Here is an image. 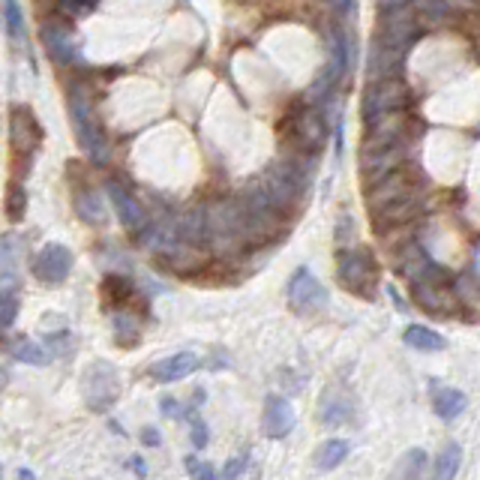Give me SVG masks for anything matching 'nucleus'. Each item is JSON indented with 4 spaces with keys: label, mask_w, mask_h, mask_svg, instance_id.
<instances>
[{
    "label": "nucleus",
    "mask_w": 480,
    "mask_h": 480,
    "mask_svg": "<svg viewBox=\"0 0 480 480\" xmlns=\"http://www.w3.org/2000/svg\"><path fill=\"white\" fill-rule=\"evenodd\" d=\"M60 9L63 13H69V16H81V13H88V0H60Z\"/></svg>",
    "instance_id": "f704fd0d"
},
{
    "label": "nucleus",
    "mask_w": 480,
    "mask_h": 480,
    "mask_svg": "<svg viewBox=\"0 0 480 480\" xmlns=\"http://www.w3.org/2000/svg\"><path fill=\"white\" fill-rule=\"evenodd\" d=\"M294 142L301 151H318V144L325 142V123H322V114L318 112H304L301 121L294 123Z\"/></svg>",
    "instance_id": "6ab92c4d"
},
{
    "label": "nucleus",
    "mask_w": 480,
    "mask_h": 480,
    "mask_svg": "<svg viewBox=\"0 0 480 480\" xmlns=\"http://www.w3.org/2000/svg\"><path fill=\"white\" fill-rule=\"evenodd\" d=\"M112 325H114V336L121 339L123 346H133L138 339V325L133 322L130 313H114Z\"/></svg>",
    "instance_id": "cd10ccee"
},
{
    "label": "nucleus",
    "mask_w": 480,
    "mask_h": 480,
    "mask_svg": "<svg viewBox=\"0 0 480 480\" xmlns=\"http://www.w3.org/2000/svg\"><path fill=\"white\" fill-rule=\"evenodd\" d=\"M334 6L339 9V13H348V9H351V0H334Z\"/></svg>",
    "instance_id": "ea45409f"
},
{
    "label": "nucleus",
    "mask_w": 480,
    "mask_h": 480,
    "mask_svg": "<svg viewBox=\"0 0 480 480\" xmlns=\"http://www.w3.org/2000/svg\"><path fill=\"white\" fill-rule=\"evenodd\" d=\"M16 315H18V301H16V294L9 292V288H4V294H0V325H4V330L13 327Z\"/></svg>",
    "instance_id": "c756f323"
},
{
    "label": "nucleus",
    "mask_w": 480,
    "mask_h": 480,
    "mask_svg": "<svg viewBox=\"0 0 480 480\" xmlns=\"http://www.w3.org/2000/svg\"><path fill=\"white\" fill-rule=\"evenodd\" d=\"M405 130H409V117H405V109L379 114L376 121H369V133L364 138V154L367 151H384V147L402 142Z\"/></svg>",
    "instance_id": "1a4fd4ad"
},
{
    "label": "nucleus",
    "mask_w": 480,
    "mask_h": 480,
    "mask_svg": "<svg viewBox=\"0 0 480 480\" xmlns=\"http://www.w3.org/2000/svg\"><path fill=\"white\" fill-rule=\"evenodd\" d=\"M243 468H247V456H234V460L226 465V472H222V477H238V475H243Z\"/></svg>",
    "instance_id": "c9c22d12"
},
{
    "label": "nucleus",
    "mask_w": 480,
    "mask_h": 480,
    "mask_svg": "<svg viewBox=\"0 0 480 480\" xmlns=\"http://www.w3.org/2000/svg\"><path fill=\"white\" fill-rule=\"evenodd\" d=\"M69 271H72V252L63 247V243H46L34 261L37 280L46 283V285L63 283L69 276Z\"/></svg>",
    "instance_id": "9b49d317"
},
{
    "label": "nucleus",
    "mask_w": 480,
    "mask_h": 480,
    "mask_svg": "<svg viewBox=\"0 0 480 480\" xmlns=\"http://www.w3.org/2000/svg\"><path fill=\"white\" fill-rule=\"evenodd\" d=\"M142 439H144V444H151V447H156V444H159V432L154 430V426H147V430L142 432Z\"/></svg>",
    "instance_id": "4c0bfd02"
},
{
    "label": "nucleus",
    "mask_w": 480,
    "mask_h": 480,
    "mask_svg": "<svg viewBox=\"0 0 480 480\" xmlns=\"http://www.w3.org/2000/svg\"><path fill=\"white\" fill-rule=\"evenodd\" d=\"M397 4H414V0H381V6H397Z\"/></svg>",
    "instance_id": "a19ab883"
},
{
    "label": "nucleus",
    "mask_w": 480,
    "mask_h": 480,
    "mask_svg": "<svg viewBox=\"0 0 480 480\" xmlns=\"http://www.w3.org/2000/svg\"><path fill=\"white\" fill-rule=\"evenodd\" d=\"M348 411H351V405H348V402H334V409H330V405H325L322 421H325L327 426H339V423H346V421H348Z\"/></svg>",
    "instance_id": "7c9ffc66"
},
{
    "label": "nucleus",
    "mask_w": 480,
    "mask_h": 480,
    "mask_svg": "<svg viewBox=\"0 0 480 480\" xmlns=\"http://www.w3.org/2000/svg\"><path fill=\"white\" fill-rule=\"evenodd\" d=\"M9 138L18 147L21 154H34L39 142H42V130L37 123V117L27 109H16L13 112V123H9Z\"/></svg>",
    "instance_id": "4468645a"
},
{
    "label": "nucleus",
    "mask_w": 480,
    "mask_h": 480,
    "mask_svg": "<svg viewBox=\"0 0 480 480\" xmlns=\"http://www.w3.org/2000/svg\"><path fill=\"white\" fill-rule=\"evenodd\" d=\"M288 304H292L297 313L313 315L327 306V288L306 268H297L292 280H288Z\"/></svg>",
    "instance_id": "0eeeda50"
},
{
    "label": "nucleus",
    "mask_w": 480,
    "mask_h": 480,
    "mask_svg": "<svg viewBox=\"0 0 480 480\" xmlns=\"http://www.w3.org/2000/svg\"><path fill=\"white\" fill-rule=\"evenodd\" d=\"M159 409H163L165 418H180V402L172 400V397H163V400H159Z\"/></svg>",
    "instance_id": "e433bc0d"
},
{
    "label": "nucleus",
    "mask_w": 480,
    "mask_h": 480,
    "mask_svg": "<svg viewBox=\"0 0 480 480\" xmlns=\"http://www.w3.org/2000/svg\"><path fill=\"white\" fill-rule=\"evenodd\" d=\"M42 42L46 51L58 63H79V39L72 34V21L67 18H46L42 21Z\"/></svg>",
    "instance_id": "6e6552de"
},
{
    "label": "nucleus",
    "mask_w": 480,
    "mask_h": 480,
    "mask_svg": "<svg viewBox=\"0 0 480 480\" xmlns=\"http://www.w3.org/2000/svg\"><path fill=\"white\" fill-rule=\"evenodd\" d=\"M414 304H418L423 313H432V315H453L460 309V301H456L453 288L442 285V280H421L414 283Z\"/></svg>",
    "instance_id": "9d476101"
},
{
    "label": "nucleus",
    "mask_w": 480,
    "mask_h": 480,
    "mask_svg": "<svg viewBox=\"0 0 480 480\" xmlns=\"http://www.w3.org/2000/svg\"><path fill=\"white\" fill-rule=\"evenodd\" d=\"M133 472H135V475H144V472H147L144 463H142V456H133Z\"/></svg>",
    "instance_id": "58836bf2"
},
{
    "label": "nucleus",
    "mask_w": 480,
    "mask_h": 480,
    "mask_svg": "<svg viewBox=\"0 0 480 480\" xmlns=\"http://www.w3.org/2000/svg\"><path fill=\"white\" fill-rule=\"evenodd\" d=\"M4 210H6V219H13V222H18L21 217H25V210H27V196H25V189L21 187H9L6 189V205H4Z\"/></svg>",
    "instance_id": "c85d7f7f"
},
{
    "label": "nucleus",
    "mask_w": 480,
    "mask_h": 480,
    "mask_svg": "<svg viewBox=\"0 0 480 480\" xmlns=\"http://www.w3.org/2000/svg\"><path fill=\"white\" fill-rule=\"evenodd\" d=\"M208 243L217 255H238L243 250V243H252L240 198H222L210 208Z\"/></svg>",
    "instance_id": "f257e3e1"
},
{
    "label": "nucleus",
    "mask_w": 480,
    "mask_h": 480,
    "mask_svg": "<svg viewBox=\"0 0 480 480\" xmlns=\"http://www.w3.org/2000/svg\"><path fill=\"white\" fill-rule=\"evenodd\" d=\"M4 21H6V34L16 42H25V16H21L18 0H4Z\"/></svg>",
    "instance_id": "bb28decb"
},
{
    "label": "nucleus",
    "mask_w": 480,
    "mask_h": 480,
    "mask_svg": "<svg viewBox=\"0 0 480 480\" xmlns=\"http://www.w3.org/2000/svg\"><path fill=\"white\" fill-rule=\"evenodd\" d=\"M460 460H463V447L456 442H447L442 447L439 460H435V477H442V480L456 477V472H460Z\"/></svg>",
    "instance_id": "393cba45"
},
{
    "label": "nucleus",
    "mask_w": 480,
    "mask_h": 480,
    "mask_svg": "<svg viewBox=\"0 0 480 480\" xmlns=\"http://www.w3.org/2000/svg\"><path fill=\"white\" fill-rule=\"evenodd\" d=\"M177 231H180V240H184V247H201V243H208V231H210V208L198 205L192 208L189 213L177 219Z\"/></svg>",
    "instance_id": "2eb2a0df"
},
{
    "label": "nucleus",
    "mask_w": 480,
    "mask_h": 480,
    "mask_svg": "<svg viewBox=\"0 0 480 480\" xmlns=\"http://www.w3.org/2000/svg\"><path fill=\"white\" fill-rule=\"evenodd\" d=\"M76 213L84 222H91V226H102V222H105L102 198L96 196L93 189H84V192H79V196H76Z\"/></svg>",
    "instance_id": "5701e85b"
},
{
    "label": "nucleus",
    "mask_w": 480,
    "mask_h": 480,
    "mask_svg": "<svg viewBox=\"0 0 480 480\" xmlns=\"http://www.w3.org/2000/svg\"><path fill=\"white\" fill-rule=\"evenodd\" d=\"M409 102H411V88L405 84V79L400 76L372 79L369 88L364 91V117L369 123V121H376L379 114L405 109Z\"/></svg>",
    "instance_id": "7ed1b4c3"
},
{
    "label": "nucleus",
    "mask_w": 480,
    "mask_h": 480,
    "mask_svg": "<svg viewBox=\"0 0 480 480\" xmlns=\"http://www.w3.org/2000/svg\"><path fill=\"white\" fill-rule=\"evenodd\" d=\"M346 456H348V442H343V439H327L315 451V465L322 468V472H327V468H336L339 463L346 460Z\"/></svg>",
    "instance_id": "b1692460"
},
{
    "label": "nucleus",
    "mask_w": 480,
    "mask_h": 480,
    "mask_svg": "<svg viewBox=\"0 0 480 480\" xmlns=\"http://www.w3.org/2000/svg\"><path fill=\"white\" fill-rule=\"evenodd\" d=\"M117 393H121V379H117V372L112 369V364H105V360H96L88 369V376H84V400H88L91 409L105 411L114 405Z\"/></svg>",
    "instance_id": "39448f33"
},
{
    "label": "nucleus",
    "mask_w": 480,
    "mask_h": 480,
    "mask_svg": "<svg viewBox=\"0 0 480 480\" xmlns=\"http://www.w3.org/2000/svg\"><path fill=\"white\" fill-rule=\"evenodd\" d=\"M409 48L400 46H388V42H372V55H369V76L372 79H388V76H400L402 63Z\"/></svg>",
    "instance_id": "ddd939ff"
},
{
    "label": "nucleus",
    "mask_w": 480,
    "mask_h": 480,
    "mask_svg": "<svg viewBox=\"0 0 480 480\" xmlns=\"http://www.w3.org/2000/svg\"><path fill=\"white\" fill-rule=\"evenodd\" d=\"M109 196H112V205L117 210V219L123 222V229L130 234H144L147 231V213L142 208V201L133 198V192L126 189L123 184H117V180H109Z\"/></svg>",
    "instance_id": "f8f14e48"
},
{
    "label": "nucleus",
    "mask_w": 480,
    "mask_h": 480,
    "mask_svg": "<svg viewBox=\"0 0 480 480\" xmlns=\"http://www.w3.org/2000/svg\"><path fill=\"white\" fill-rule=\"evenodd\" d=\"M421 208H423V196H421V189H414V192H409L405 198H400V201H393V205L376 210L379 229H384V226H400V222H409V219L418 217Z\"/></svg>",
    "instance_id": "dca6fc26"
},
{
    "label": "nucleus",
    "mask_w": 480,
    "mask_h": 480,
    "mask_svg": "<svg viewBox=\"0 0 480 480\" xmlns=\"http://www.w3.org/2000/svg\"><path fill=\"white\" fill-rule=\"evenodd\" d=\"M294 430V411L292 405L280 397H271L268 400V411H264V432L271 439H285L288 432Z\"/></svg>",
    "instance_id": "f3484780"
},
{
    "label": "nucleus",
    "mask_w": 480,
    "mask_h": 480,
    "mask_svg": "<svg viewBox=\"0 0 480 480\" xmlns=\"http://www.w3.org/2000/svg\"><path fill=\"white\" fill-rule=\"evenodd\" d=\"M187 472H189L192 477H217V472H213V465L198 463L196 456H189V460H187Z\"/></svg>",
    "instance_id": "473e14b6"
},
{
    "label": "nucleus",
    "mask_w": 480,
    "mask_h": 480,
    "mask_svg": "<svg viewBox=\"0 0 480 480\" xmlns=\"http://www.w3.org/2000/svg\"><path fill=\"white\" fill-rule=\"evenodd\" d=\"M465 393L453 388H432V409L442 421H453L465 411Z\"/></svg>",
    "instance_id": "aec40b11"
},
{
    "label": "nucleus",
    "mask_w": 480,
    "mask_h": 480,
    "mask_svg": "<svg viewBox=\"0 0 480 480\" xmlns=\"http://www.w3.org/2000/svg\"><path fill=\"white\" fill-rule=\"evenodd\" d=\"M196 369H198V355H192V351H177V355L154 364L151 372H154L156 381H180Z\"/></svg>",
    "instance_id": "a211bd4d"
},
{
    "label": "nucleus",
    "mask_w": 480,
    "mask_h": 480,
    "mask_svg": "<svg viewBox=\"0 0 480 480\" xmlns=\"http://www.w3.org/2000/svg\"><path fill=\"white\" fill-rule=\"evenodd\" d=\"M69 121H72V130H76L79 144L93 156V163H105V159H109V142H105L102 126L93 114L91 96L81 84H72L69 88Z\"/></svg>",
    "instance_id": "f03ea898"
},
{
    "label": "nucleus",
    "mask_w": 480,
    "mask_h": 480,
    "mask_svg": "<svg viewBox=\"0 0 480 480\" xmlns=\"http://www.w3.org/2000/svg\"><path fill=\"white\" fill-rule=\"evenodd\" d=\"M414 189H418V177H414V168L400 165L397 172H390L388 177H381V180H376V184L369 187L367 205H369L372 213H376V210H381V208L393 205V201L405 198V196H409V192H414Z\"/></svg>",
    "instance_id": "423d86ee"
},
{
    "label": "nucleus",
    "mask_w": 480,
    "mask_h": 480,
    "mask_svg": "<svg viewBox=\"0 0 480 480\" xmlns=\"http://www.w3.org/2000/svg\"><path fill=\"white\" fill-rule=\"evenodd\" d=\"M402 339H405V346H411V348H418V351H442L447 346L439 330H430V327H423V325L405 327Z\"/></svg>",
    "instance_id": "412c9836"
},
{
    "label": "nucleus",
    "mask_w": 480,
    "mask_h": 480,
    "mask_svg": "<svg viewBox=\"0 0 480 480\" xmlns=\"http://www.w3.org/2000/svg\"><path fill=\"white\" fill-rule=\"evenodd\" d=\"M336 276L351 294L372 297V288H376V261H372L367 250H339Z\"/></svg>",
    "instance_id": "20e7f679"
},
{
    "label": "nucleus",
    "mask_w": 480,
    "mask_h": 480,
    "mask_svg": "<svg viewBox=\"0 0 480 480\" xmlns=\"http://www.w3.org/2000/svg\"><path fill=\"white\" fill-rule=\"evenodd\" d=\"M105 288H112V297L117 304H123V301H130V294H133V285L123 280V276H109V280H105Z\"/></svg>",
    "instance_id": "2f4dec72"
},
{
    "label": "nucleus",
    "mask_w": 480,
    "mask_h": 480,
    "mask_svg": "<svg viewBox=\"0 0 480 480\" xmlns=\"http://www.w3.org/2000/svg\"><path fill=\"white\" fill-rule=\"evenodd\" d=\"M426 465H430V456H426V451H421V447H414V451L400 456V465L397 472H393V477H421L426 472Z\"/></svg>",
    "instance_id": "a878e982"
},
{
    "label": "nucleus",
    "mask_w": 480,
    "mask_h": 480,
    "mask_svg": "<svg viewBox=\"0 0 480 480\" xmlns=\"http://www.w3.org/2000/svg\"><path fill=\"white\" fill-rule=\"evenodd\" d=\"M9 355H13L16 360H21V364H30V367H46L51 355L46 348H39L34 339H25V336H18L9 343Z\"/></svg>",
    "instance_id": "4be33fe9"
},
{
    "label": "nucleus",
    "mask_w": 480,
    "mask_h": 480,
    "mask_svg": "<svg viewBox=\"0 0 480 480\" xmlns=\"http://www.w3.org/2000/svg\"><path fill=\"white\" fill-rule=\"evenodd\" d=\"M192 444H196L198 451H201V447L208 444V426L201 423L198 418H192Z\"/></svg>",
    "instance_id": "72a5a7b5"
}]
</instances>
